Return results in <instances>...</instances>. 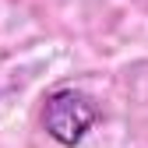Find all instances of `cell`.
Returning a JSON list of instances; mask_svg holds the SVG:
<instances>
[{
  "label": "cell",
  "mask_w": 148,
  "mask_h": 148,
  "mask_svg": "<svg viewBox=\"0 0 148 148\" xmlns=\"http://www.w3.org/2000/svg\"><path fill=\"white\" fill-rule=\"evenodd\" d=\"M99 120V106L78 88H57L42 106V127L57 145H78L85 131Z\"/></svg>",
  "instance_id": "1"
}]
</instances>
